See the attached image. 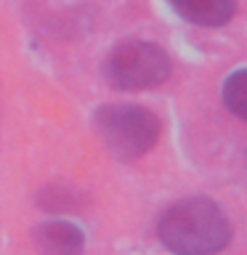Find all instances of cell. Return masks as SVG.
I'll list each match as a JSON object with an SVG mask.
<instances>
[{"label":"cell","instance_id":"6da1fadb","mask_svg":"<svg viewBox=\"0 0 247 255\" xmlns=\"http://www.w3.org/2000/svg\"><path fill=\"white\" fill-rule=\"evenodd\" d=\"M157 237L173 255H218L231 239V226L213 199L189 197L162 213Z\"/></svg>","mask_w":247,"mask_h":255},{"label":"cell","instance_id":"7a4b0ae2","mask_svg":"<svg viewBox=\"0 0 247 255\" xmlns=\"http://www.w3.org/2000/svg\"><path fill=\"white\" fill-rule=\"evenodd\" d=\"M93 125L112 157L123 162L143 157L159 138L157 115L135 104H104L101 109H96Z\"/></svg>","mask_w":247,"mask_h":255},{"label":"cell","instance_id":"3957f363","mask_svg":"<svg viewBox=\"0 0 247 255\" xmlns=\"http://www.w3.org/2000/svg\"><path fill=\"white\" fill-rule=\"evenodd\" d=\"M104 80L117 91H146L162 85L173 72L170 56L146 40H125L104 59Z\"/></svg>","mask_w":247,"mask_h":255},{"label":"cell","instance_id":"277c9868","mask_svg":"<svg viewBox=\"0 0 247 255\" xmlns=\"http://www.w3.org/2000/svg\"><path fill=\"white\" fill-rule=\"evenodd\" d=\"M40 255H83L85 234L72 221H43L35 229Z\"/></svg>","mask_w":247,"mask_h":255},{"label":"cell","instance_id":"5b68a950","mask_svg":"<svg viewBox=\"0 0 247 255\" xmlns=\"http://www.w3.org/2000/svg\"><path fill=\"white\" fill-rule=\"evenodd\" d=\"M173 8L189 24H197V27H223L237 13V0H178Z\"/></svg>","mask_w":247,"mask_h":255},{"label":"cell","instance_id":"8992f818","mask_svg":"<svg viewBox=\"0 0 247 255\" xmlns=\"http://www.w3.org/2000/svg\"><path fill=\"white\" fill-rule=\"evenodd\" d=\"M223 107L234 117L247 120V69L231 72L223 83Z\"/></svg>","mask_w":247,"mask_h":255},{"label":"cell","instance_id":"52a82bcc","mask_svg":"<svg viewBox=\"0 0 247 255\" xmlns=\"http://www.w3.org/2000/svg\"><path fill=\"white\" fill-rule=\"evenodd\" d=\"M167 3H170V5H175V3H178V0H167Z\"/></svg>","mask_w":247,"mask_h":255}]
</instances>
